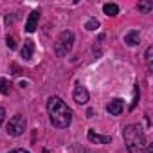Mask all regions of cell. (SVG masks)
I'll return each instance as SVG.
<instances>
[{"label": "cell", "instance_id": "d6986e66", "mask_svg": "<svg viewBox=\"0 0 153 153\" xmlns=\"http://www.w3.org/2000/svg\"><path fill=\"white\" fill-rule=\"evenodd\" d=\"M11 153H29V151H25V149H15V151H11Z\"/></svg>", "mask_w": 153, "mask_h": 153}, {"label": "cell", "instance_id": "ba28073f", "mask_svg": "<svg viewBox=\"0 0 153 153\" xmlns=\"http://www.w3.org/2000/svg\"><path fill=\"white\" fill-rule=\"evenodd\" d=\"M38 20H40V11H33L27 18V24H25V31L27 33H34L38 29Z\"/></svg>", "mask_w": 153, "mask_h": 153}, {"label": "cell", "instance_id": "e0dca14e", "mask_svg": "<svg viewBox=\"0 0 153 153\" xmlns=\"http://www.w3.org/2000/svg\"><path fill=\"white\" fill-rule=\"evenodd\" d=\"M4 117H6V110H4V108H0V124L4 123Z\"/></svg>", "mask_w": 153, "mask_h": 153}, {"label": "cell", "instance_id": "5bb4252c", "mask_svg": "<svg viewBox=\"0 0 153 153\" xmlns=\"http://www.w3.org/2000/svg\"><path fill=\"white\" fill-rule=\"evenodd\" d=\"M97 27H99V22H97L96 18H90V20L85 24V29H87V31H96Z\"/></svg>", "mask_w": 153, "mask_h": 153}, {"label": "cell", "instance_id": "9c48e42d", "mask_svg": "<svg viewBox=\"0 0 153 153\" xmlns=\"http://www.w3.org/2000/svg\"><path fill=\"white\" fill-rule=\"evenodd\" d=\"M34 54V43L33 40H25L24 42V49H22V58L24 59H31Z\"/></svg>", "mask_w": 153, "mask_h": 153}, {"label": "cell", "instance_id": "ffe728a7", "mask_svg": "<svg viewBox=\"0 0 153 153\" xmlns=\"http://www.w3.org/2000/svg\"><path fill=\"white\" fill-rule=\"evenodd\" d=\"M43 153H49V149H43Z\"/></svg>", "mask_w": 153, "mask_h": 153}, {"label": "cell", "instance_id": "7c38bea8", "mask_svg": "<svg viewBox=\"0 0 153 153\" xmlns=\"http://www.w3.org/2000/svg\"><path fill=\"white\" fill-rule=\"evenodd\" d=\"M9 92H11V83H9L6 78H0V94L7 96Z\"/></svg>", "mask_w": 153, "mask_h": 153}, {"label": "cell", "instance_id": "3957f363", "mask_svg": "<svg viewBox=\"0 0 153 153\" xmlns=\"http://www.w3.org/2000/svg\"><path fill=\"white\" fill-rule=\"evenodd\" d=\"M72 43H74V34L70 31H63L59 34V38L56 40L54 43V51L58 56H65L70 49H72Z\"/></svg>", "mask_w": 153, "mask_h": 153}, {"label": "cell", "instance_id": "9a60e30c", "mask_svg": "<svg viewBox=\"0 0 153 153\" xmlns=\"http://www.w3.org/2000/svg\"><path fill=\"white\" fill-rule=\"evenodd\" d=\"M6 45H7L9 49H15V47H16V45H15V38L7 36V38H6Z\"/></svg>", "mask_w": 153, "mask_h": 153}, {"label": "cell", "instance_id": "8992f818", "mask_svg": "<svg viewBox=\"0 0 153 153\" xmlns=\"http://www.w3.org/2000/svg\"><path fill=\"white\" fill-rule=\"evenodd\" d=\"M106 110H108L110 115H121L123 110H124V103H123V99H119V97L112 99V101L106 105Z\"/></svg>", "mask_w": 153, "mask_h": 153}, {"label": "cell", "instance_id": "52a82bcc", "mask_svg": "<svg viewBox=\"0 0 153 153\" xmlns=\"http://www.w3.org/2000/svg\"><path fill=\"white\" fill-rule=\"evenodd\" d=\"M87 137H88L90 142H96V144H108V142H112V137L110 135H99L94 130H88Z\"/></svg>", "mask_w": 153, "mask_h": 153}, {"label": "cell", "instance_id": "6da1fadb", "mask_svg": "<svg viewBox=\"0 0 153 153\" xmlns=\"http://www.w3.org/2000/svg\"><path fill=\"white\" fill-rule=\"evenodd\" d=\"M47 112H49V119L52 123V126L56 128H67L72 123V110L65 105L63 99L59 97H49L47 101Z\"/></svg>", "mask_w": 153, "mask_h": 153}, {"label": "cell", "instance_id": "7a4b0ae2", "mask_svg": "<svg viewBox=\"0 0 153 153\" xmlns=\"http://www.w3.org/2000/svg\"><path fill=\"white\" fill-rule=\"evenodd\" d=\"M123 137H124V144L130 153H142L148 144L146 135L139 124H128L123 131Z\"/></svg>", "mask_w": 153, "mask_h": 153}, {"label": "cell", "instance_id": "ac0fdd59", "mask_svg": "<svg viewBox=\"0 0 153 153\" xmlns=\"http://www.w3.org/2000/svg\"><path fill=\"white\" fill-rule=\"evenodd\" d=\"M144 149H146V153H153V149H151V146H149V144H146V148H144Z\"/></svg>", "mask_w": 153, "mask_h": 153}, {"label": "cell", "instance_id": "277c9868", "mask_svg": "<svg viewBox=\"0 0 153 153\" xmlns=\"http://www.w3.org/2000/svg\"><path fill=\"white\" fill-rule=\"evenodd\" d=\"M24 130H25V117L24 115H15L9 119V123H7V133L9 135L18 137L24 133Z\"/></svg>", "mask_w": 153, "mask_h": 153}, {"label": "cell", "instance_id": "2e32d148", "mask_svg": "<svg viewBox=\"0 0 153 153\" xmlns=\"http://www.w3.org/2000/svg\"><path fill=\"white\" fill-rule=\"evenodd\" d=\"M151 52H153V47H148V51H146V61H148V65H151Z\"/></svg>", "mask_w": 153, "mask_h": 153}, {"label": "cell", "instance_id": "8fae6325", "mask_svg": "<svg viewBox=\"0 0 153 153\" xmlns=\"http://www.w3.org/2000/svg\"><path fill=\"white\" fill-rule=\"evenodd\" d=\"M103 11H105V15H108V16H115V15L119 13V6H117V4H105V6H103Z\"/></svg>", "mask_w": 153, "mask_h": 153}, {"label": "cell", "instance_id": "30bf717a", "mask_svg": "<svg viewBox=\"0 0 153 153\" xmlns=\"http://www.w3.org/2000/svg\"><path fill=\"white\" fill-rule=\"evenodd\" d=\"M139 40H140L139 31H130V33H126V36H124V43H126V45H130V47L139 45Z\"/></svg>", "mask_w": 153, "mask_h": 153}, {"label": "cell", "instance_id": "4fadbf2b", "mask_svg": "<svg viewBox=\"0 0 153 153\" xmlns=\"http://www.w3.org/2000/svg\"><path fill=\"white\" fill-rule=\"evenodd\" d=\"M139 11H142V13H148V11H151L153 9V2L151 0H148V2H139Z\"/></svg>", "mask_w": 153, "mask_h": 153}, {"label": "cell", "instance_id": "5b68a950", "mask_svg": "<svg viewBox=\"0 0 153 153\" xmlns=\"http://www.w3.org/2000/svg\"><path fill=\"white\" fill-rule=\"evenodd\" d=\"M72 96H74V101L78 103V105H87V103H88V97H90V96H88V90H87L83 85H78V87H76Z\"/></svg>", "mask_w": 153, "mask_h": 153}]
</instances>
